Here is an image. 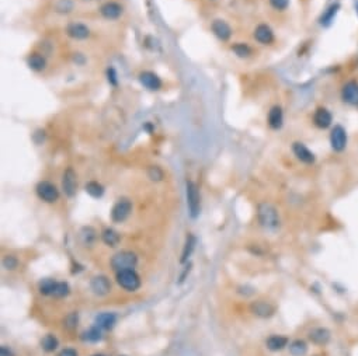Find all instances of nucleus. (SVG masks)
Here are the masks:
<instances>
[{
	"label": "nucleus",
	"mask_w": 358,
	"mask_h": 356,
	"mask_svg": "<svg viewBox=\"0 0 358 356\" xmlns=\"http://www.w3.org/2000/svg\"><path fill=\"white\" fill-rule=\"evenodd\" d=\"M257 218H259L260 224L264 229L268 230H275L280 227V215L277 208L268 203V202H261L257 206Z\"/></svg>",
	"instance_id": "nucleus-1"
},
{
	"label": "nucleus",
	"mask_w": 358,
	"mask_h": 356,
	"mask_svg": "<svg viewBox=\"0 0 358 356\" xmlns=\"http://www.w3.org/2000/svg\"><path fill=\"white\" fill-rule=\"evenodd\" d=\"M138 264V257L131 251H121L117 253L114 257L111 258V267L117 272L125 270H132L135 268Z\"/></svg>",
	"instance_id": "nucleus-2"
},
{
	"label": "nucleus",
	"mask_w": 358,
	"mask_h": 356,
	"mask_svg": "<svg viewBox=\"0 0 358 356\" xmlns=\"http://www.w3.org/2000/svg\"><path fill=\"white\" fill-rule=\"evenodd\" d=\"M185 197H187V206L191 218H197L199 213V192L198 186L193 181H187L185 184Z\"/></svg>",
	"instance_id": "nucleus-3"
},
{
	"label": "nucleus",
	"mask_w": 358,
	"mask_h": 356,
	"mask_svg": "<svg viewBox=\"0 0 358 356\" xmlns=\"http://www.w3.org/2000/svg\"><path fill=\"white\" fill-rule=\"evenodd\" d=\"M117 282L125 290L134 292L141 286L139 275L134 270H125L117 272Z\"/></svg>",
	"instance_id": "nucleus-4"
},
{
	"label": "nucleus",
	"mask_w": 358,
	"mask_h": 356,
	"mask_svg": "<svg viewBox=\"0 0 358 356\" xmlns=\"http://www.w3.org/2000/svg\"><path fill=\"white\" fill-rule=\"evenodd\" d=\"M131 210H132V203L129 199L126 198H123L120 199L114 206H112L111 210V219L112 221L115 223H121V221L126 220L128 216L131 215Z\"/></svg>",
	"instance_id": "nucleus-5"
},
{
	"label": "nucleus",
	"mask_w": 358,
	"mask_h": 356,
	"mask_svg": "<svg viewBox=\"0 0 358 356\" xmlns=\"http://www.w3.org/2000/svg\"><path fill=\"white\" fill-rule=\"evenodd\" d=\"M37 195L39 199H42L44 202H56L59 198V191L55 185L50 183V181H41L37 185Z\"/></svg>",
	"instance_id": "nucleus-6"
},
{
	"label": "nucleus",
	"mask_w": 358,
	"mask_h": 356,
	"mask_svg": "<svg viewBox=\"0 0 358 356\" xmlns=\"http://www.w3.org/2000/svg\"><path fill=\"white\" fill-rule=\"evenodd\" d=\"M330 146L334 152H343L347 148V132L341 125H334L332 128Z\"/></svg>",
	"instance_id": "nucleus-7"
},
{
	"label": "nucleus",
	"mask_w": 358,
	"mask_h": 356,
	"mask_svg": "<svg viewBox=\"0 0 358 356\" xmlns=\"http://www.w3.org/2000/svg\"><path fill=\"white\" fill-rule=\"evenodd\" d=\"M66 35L76 41H85L87 38H90L91 31L83 23H69L66 25Z\"/></svg>",
	"instance_id": "nucleus-8"
},
{
	"label": "nucleus",
	"mask_w": 358,
	"mask_h": 356,
	"mask_svg": "<svg viewBox=\"0 0 358 356\" xmlns=\"http://www.w3.org/2000/svg\"><path fill=\"white\" fill-rule=\"evenodd\" d=\"M313 125L319 129H327L332 126L333 123V115L332 112L324 108V107H319L316 108V111L313 112Z\"/></svg>",
	"instance_id": "nucleus-9"
},
{
	"label": "nucleus",
	"mask_w": 358,
	"mask_h": 356,
	"mask_svg": "<svg viewBox=\"0 0 358 356\" xmlns=\"http://www.w3.org/2000/svg\"><path fill=\"white\" fill-rule=\"evenodd\" d=\"M341 100L348 105H358V82L350 80L341 88Z\"/></svg>",
	"instance_id": "nucleus-10"
},
{
	"label": "nucleus",
	"mask_w": 358,
	"mask_h": 356,
	"mask_svg": "<svg viewBox=\"0 0 358 356\" xmlns=\"http://www.w3.org/2000/svg\"><path fill=\"white\" fill-rule=\"evenodd\" d=\"M124 7L117 1H106L100 7V14L106 20H117L123 16Z\"/></svg>",
	"instance_id": "nucleus-11"
},
{
	"label": "nucleus",
	"mask_w": 358,
	"mask_h": 356,
	"mask_svg": "<svg viewBox=\"0 0 358 356\" xmlns=\"http://www.w3.org/2000/svg\"><path fill=\"white\" fill-rule=\"evenodd\" d=\"M77 181H76V172L72 169H68L62 175V189L68 198H72L76 194Z\"/></svg>",
	"instance_id": "nucleus-12"
},
{
	"label": "nucleus",
	"mask_w": 358,
	"mask_h": 356,
	"mask_svg": "<svg viewBox=\"0 0 358 356\" xmlns=\"http://www.w3.org/2000/svg\"><path fill=\"white\" fill-rule=\"evenodd\" d=\"M139 82H141L142 86L150 90V91H158L163 86L161 77L156 73H153V72H149V70H145V72L139 74Z\"/></svg>",
	"instance_id": "nucleus-13"
},
{
	"label": "nucleus",
	"mask_w": 358,
	"mask_h": 356,
	"mask_svg": "<svg viewBox=\"0 0 358 356\" xmlns=\"http://www.w3.org/2000/svg\"><path fill=\"white\" fill-rule=\"evenodd\" d=\"M211 30L214 33V35L221 39V41H229V38L232 37V28L231 25L228 24L225 20H221V18H216L212 21L211 24Z\"/></svg>",
	"instance_id": "nucleus-14"
},
{
	"label": "nucleus",
	"mask_w": 358,
	"mask_h": 356,
	"mask_svg": "<svg viewBox=\"0 0 358 356\" xmlns=\"http://www.w3.org/2000/svg\"><path fill=\"white\" fill-rule=\"evenodd\" d=\"M90 288H91V290H93L94 295L106 296L107 293H110V290H111V283H110L107 276L99 275V276H94L91 279Z\"/></svg>",
	"instance_id": "nucleus-15"
},
{
	"label": "nucleus",
	"mask_w": 358,
	"mask_h": 356,
	"mask_svg": "<svg viewBox=\"0 0 358 356\" xmlns=\"http://www.w3.org/2000/svg\"><path fill=\"white\" fill-rule=\"evenodd\" d=\"M254 39L261 45H270L274 42V31L267 24H259L254 30Z\"/></svg>",
	"instance_id": "nucleus-16"
},
{
	"label": "nucleus",
	"mask_w": 358,
	"mask_h": 356,
	"mask_svg": "<svg viewBox=\"0 0 358 356\" xmlns=\"http://www.w3.org/2000/svg\"><path fill=\"white\" fill-rule=\"evenodd\" d=\"M250 308H251V313L254 316L261 317V319H268L275 313V307L272 306L271 303L264 302V300H257V302L251 303Z\"/></svg>",
	"instance_id": "nucleus-17"
},
{
	"label": "nucleus",
	"mask_w": 358,
	"mask_h": 356,
	"mask_svg": "<svg viewBox=\"0 0 358 356\" xmlns=\"http://www.w3.org/2000/svg\"><path fill=\"white\" fill-rule=\"evenodd\" d=\"M292 152H294V154H295V157H297L301 163H305V164H313L315 163V154H313V152H310L304 143H301V142H295L294 145H292Z\"/></svg>",
	"instance_id": "nucleus-18"
},
{
	"label": "nucleus",
	"mask_w": 358,
	"mask_h": 356,
	"mask_svg": "<svg viewBox=\"0 0 358 356\" xmlns=\"http://www.w3.org/2000/svg\"><path fill=\"white\" fill-rule=\"evenodd\" d=\"M267 123L271 129H281L284 125V111L280 105H274L271 110L268 111L267 115Z\"/></svg>",
	"instance_id": "nucleus-19"
},
{
	"label": "nucleus",
	"mask_w": 358,
	"mask_h": 356,
	"mask_svg": "<svg viewBox=\"0 0 358 356\" xmlns=\"http://www.w3.org/2000/svg\"><path fill=\"white\" fill-rule=\"evenodd\" d=\"M309 339L313 342L315 345H326L330 341V337L332 334L327 328H323V327H316L313 330L309 331Z\"/></svg>",
	"instance_id": "nucleus-20"
},
{
	"label": "nucleus",
	"mask_w": 358,
	"mask_h": 356,
	"mask_svg": "<svg viewBox=\"0 0 358 356\" xmlns=\"http://www.w3.org/2000/svg\"><path fill=\"white\" fill-rule=\"evenodd\" d=\"M27 65L31 70L34 72H42L45 70L47 68V59L42 53H31L28 58H27Z\"/></svg>",
	"instance_id": "nucleus-21"
},
{
	"label": "nucleus",
	"mask_w": 358,
	"mask_h": 356,
	"mask_svg": "<svg viewBox=\"0 0 358 356\" xmlns=\"http://www.w3.org/2000/svg\"><path fill=\"white\" fill-rule=\"evenodd\" d=\"M117 322V317L112 313H101L96 317V325L101 330H111Z\"/></svg>",
	"instance_id": "nucleus-22"
},
{
	"label": "nucleus",
	"mask_w": 358,
	"mask_h": 356,
	"mask_svg": "<svg viewBox=\"0 0 358 356\" xmlns=\"http://www.w3.org/2000/svg\"><path fill=\"white\" fill-rule=\"evenodd\" d=\"M267 348L272 351V352H277V351H281L284 349L285 346L288 345V338L283 337V335H271L268 339H267Z\"/></svg>",
	"instance_id": "nucleus-23"
},
{
	"label": "nucleus",
	"mask_w": 358,
	"mask_h": 356,
	"mask_svg": "<svg viewBox=\"0 0 358 356\" xmlns=\"http://www.w3.org/2000/svg\"><path fill=\"white\" fill-rule=\"evenodd\" d=\"M339 10H340V4L339 3H334V4H332L326 12L323 13V16H322V18H321V24L322 25H329L332 21L334 20V17H336V14L339 13Z\"/></svg>",
	"instance_id": "nucleus-24"
},
{
	"label": "nucleus",
	"mask_w": 358,
	"mask_h": 356,
	"mask_svg": "<svg viewBox=\"0 0 358 356\" xmlns=\"http://www.w3.org/2000/svg\"><path fill=\"white\" fill-rule=\"evenodd\" d=\"M308 351V345L302 339H295L289 344V352L292 356H304Z\"/></svg>",
	"instance_id": "nucleus-25"
},
{
	"label": "nucleus",
	"mask_w": 358,
	"mask_h": 356,
	"mask_svg": "<svg viewBox=\"0 0 358 356\" xmlns=\"http://www.w3.org/2000/svg\"><path fill=\"white\" fill-rule=\"evenodd\" d=\"M101 237H103V241L110 247H115L120 243V234L112 229H106L101 234Z\"/></svg>",
	"instance_id": "nucleus-26"
},
{
	"label": "nucleus",
	"mask_w": 358,
	"mask_h": 356,
	"mask_svg": "<svg viewBox=\"0 0 358 356\" xmlns=\"http://www.w3.org/2000/svg\"><path fill=\"white\" fill-rule=\"evenodd\" d=\"M86 192L93 198H101L104 195V186L101 184H99L97 181H90L87 183L86 186H85Z\"/></svg>",
	"instance_id": "nucleus-27"
},
{
	"label": "nucleus",
	"mask_w": 358,
	"mask_h": 356,
	"mask_svg": "<svg viewBox=\"0 0 358 356\" xmlns=\"http://www.w3.org/2000/svg\"><path fill=\"white\" fill-rule=\"evenodd\" d=\"M73 0H56L55 4H54L55 12L61 13V14H69V13L73 10Z\"/></svg>",
	"instance_id": "nucleus-28"
},
{
	"label": "nucleus",
	"mask_w": 358,
	"mask_h": 356,
	"mask_svg": "<svg viewBox=\"0 0 358 356\" xmlns=\"http://www.w3.org/2000/svg\"><path fill=\"white\" fill-rule=\"evenodd\" d=\"M194 247H196V237L193 236V234H190L188 237H187V240H185V246H184V250H183V255H181V262H185L190 255H191V253H193V250H194Z\"/></svg>",
	"instance_id": "nucleus-29"
},
{
	"label": "nucleus",
	"mask_w": 358,
	"mask_h": 356,
	"mask_svg": "<svg viewBox=\"0 0 358 356\" xmlns=\"http://www.w3.org/2000/svg\"><path fill=\"white\" fill-rule=\"evenodd\" d=\"M232 51L235 52L236 56H239V58H249L250 55H251V48L246 45V44H243V42H237L235 45H232Z\"/></svg>",
	"instance_id": "nucleus-30"
},
{
	"label": "nucleus",
	"mask_w": 358,
	"mask_h": 356,
	"mask_svg": "<svg viewBox=\"0 0 358 356\" xmlns=\"http://www.w3.org/2000/svg\"><path fill=\"white\" fill-rule=\"evenodd\" d=\"M94 238H96V232L91 227L82 229V232H80V240H82L83 246H91L93 241H94Z\"/></svg>",
	"instance_id": "nucleus-31"
},
{
	"label": "nucleus",
	"mask_w": 358,
	"mask_h": 356,
	"mask_svg": "<svg viewBox=\"0 0 358 356\" xmlns=\"http://www.w3.org/2000/svg\"><path fill=\"white\" fill-rule=\"evenodd\" d=\"M41 346H42V349H45L47 352H52V351H55L56 348H58V339L54 337V335H45L44 338H42V341H41Z\"/></svg>",
	"instance_id": "nucleus-32"
},
{
	"label": "nucleus",
	"mask_w": 358,
	"mask_h": 356,
	"mask_svg": "<svg viewBox=\"0 0 358 356\" xmlns=\"http://www.w3.org/2000/svg\"><path fill=\"white\" fill-rule=\"evenodd\" d=\"M101 328H99L97 325L96 327H91L90 330H87L85 334H83V339L85 341H89V342H97L101 339Z\"/></svg>",
	"instance_id": "nucleus-33"
},
{
	"label": "nucleus",
	"mask_w": 358,
	"mask_h": 356,
	"mask_svg": "<svg viewBox=\"0 0 358 356\" xmlns=\"http://www.w3.org/2000/svg\"><path fill=\"white\" fill-rule=\"evenodd\" d=\"M69 295V285L65 282H56L54 286L52 295L54 297H65Z\"/></svg>",
	"instance_id": "nucleus-34"
},
{
	"label": "nucleus",
	"mask_w": 358,
	"mask_h": 356,
	"mask_svg": "<svg viewBox=\"0 0 358 356\" xmlns=\"http://www.w3.org/2000/svg\"><path fill=\"white\" fill-rule=\"evenodd\" d=\"M148 177L152 181H161L163 177H164V172L161 170L159 166H150L148 169Z\"/></svg>",
	"instance_id": "nucleus-35"
},
{
	"label": "nucleus",
	"mask_w": 358,
	"mask_h": 356,
	"mask_svg": "<svg viewBox=\"0 0 358 356\" xmlns=\"http://www.w3.org/2000/svg\"><path fill=\"white\" fill-rule=\"evenodd\" d=\"M55 283L56 282L54 279H42V282L39 283V292L42 295H52Z\"/></svg>",
	"instance_id": "nucleus-36"
},
{
	"label": "nucleus",
	"mask_w": 358,
	"mask_h": 356,
	"mask_svg": "<svg viewBox=\"0 0 358 356\" xmlns=\"http://www.w3.org/2000/svg\"><path fill=\"white\" fill-rule=\"evenodd\" d=\"M77 321H79V316L77 313H71L65 317V321H63V325L65 328L68 330H74L77 327Z\"/></svg>",
	"instance_id": "nucleus-37"
},
{
	"label": "nucleus",
	"mask_w": 358,
	"mask_h": 356,
	"mask_svg": "<svg viewBox=\"0 0 358 356\" xmlns=\"http://www.w3.org/2000/svg\"><path fill=\"white\" fill-rule=\"evenodd\" d=\"M270 6L277 12H284L289 6V0H268Z\"/></svg>",
	"instance_id": "nucleus-38"
},
{
	"label": "nucleus",
	"mask_w": 358,
	"mask_h": 356,
	"mask_svg": "<svg viewBox=\"0 0 358 356\" xmlns=\"http://www.w3.org/2000/svg\"><path fill=\"white\" fill-rule=\"evenodd\" d=\"M3 267L6 270H14L17 267V259L13 257V255H6L3 258Z\"/></svg>",
	"instance_id": "nucleus-39"
},
{
	"label": "nucleus",
	"mask_w": 358,
	"mask_h": 356,
	"mask_svg": "<svg viewBox=\"0 0 358 356\" xmlns=\"http://www.w3.org/2000/svg\"><path fill=\"white\" fill-rule=\"evenodd\" d=\"M107 79H108V83L111 86H117L118 85V79H117V72L114 68H108L107 70Z\"/></svg>",
	"instance_id": "nucleus-40"
},
{
	"label": "nucleus",
	"mask_w": 358,
	"mask_h": 356,
	"mask_svg": "<svg viewBox=\"0 0 358 356\" xmlns=\"http://www.w3.org/2000/svg\"><path fill=\"white\" fill-rule=\"evenodd\" d=\"M59 356H77V354H76V351L68 348V349H63L61 354H59Z\"/></svg>",
	"instance_id": "nucleus-41"
},
{
	"label": "nucleus",
	"mask_w": 358,
	"mask_h": 356,
	"mask_svg": "<svg viewBox=\"0 0 358 356\" xmlns=\"http://www.w3.org/2000/svg\"><path fill=\"white\" fill-rule=\"evenodd\" d=\"M0 356H14V355H13V352L9 349V348L1 346V348H0Z\"/></svg>",
	"instance_id": "nucleus-42"
},
{
	"label": "nucleus",
	"mask_w": 358,
	"mask_h": 356,
	"mask_svg": "<svg viewBox=\"0 0 358 356\" xmlns=\"http://www.w3.org/2000/svg\"><path fill=\"white\" fill-rule=\"evenodd\" d=\"M356 12H357L358 14V0H356Z\"/></svg>",
	"instance_id": "nucleus-43"
},
{
	"label": "nucleus",
	"mask_w": 358,
	"mask_h": 356,
	"mask_svg": "<svg viewBox=\"0 0 358 356\" xmlns=\"http://www.w3.org/2000/svg\"><path fill=\"white\" fill-rule=\"evenodd\" d=\"M93 356H103V355H93Z\"/></svg>",
	"instance_id": "nucleus-44"
}]
</instances>
